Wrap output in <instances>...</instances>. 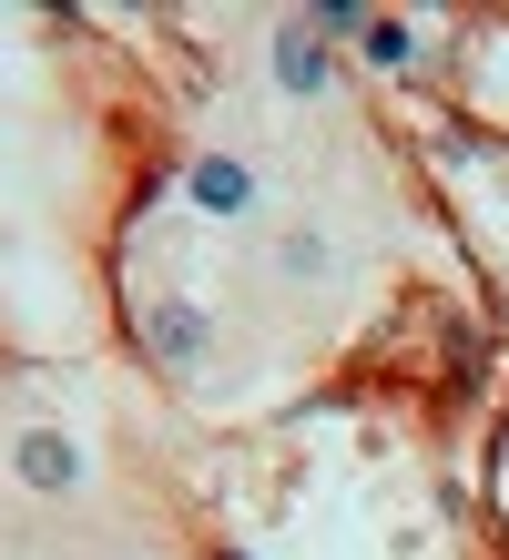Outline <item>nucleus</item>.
Segmentation results:
<instances>
[{"label": "nucleus", "instance_id": "7ed1b4c3", "mask_svg": "<svg viewBox=\"0 0 509 560\" xmlns=\"http://www.w3.org/2000/svg\"><path fill=\"white\" fill-rule=\"evenodd\" d=\"M184 194H194L204 214H224V224H234V214H255V194H265V184H255V163H245V153H204L194 174H184Z\"/></svg>", "mask_w": 509, "mask_h": 560}, {"label": "nucleus", "instance_id": "6e6552de", "mask_svg": "<svg viewBox=\"0 0 509 560\" xmlns=\"http://www.w3.org/2000/svg\"><path fill=\"white\" fill-rule=\"evenodd\" d=\"M224 560H245V550H224Z\"/></svg>", "mask_w": 509, "mask_h": 560}, {"label": "nucleus", "instance_id": "f03ea898", "mask_svg": "<svg viewBox=\"0 0 509 560\" xmlns=\"http://www.w3.org/2000/svg\"><path fill=\"white\" fill-rule=\"evenodd\" d=\"M11 469H21V489L61 500V489L92 479V458H82V439H61V428H21V439H11Z\"/></svg>", "mask_w": 509, "mask_h": 560}, {"label": "nucleus", "instance_id": "39448f33", "mask_svg": "<svg viewBox=\"0 0 509 560\" xmlns=\"http://www.w3.org/2000/svg\"><path fill=\"white\" fill-rule=\"evenodd\" d=\"M276 276H286V285H326V276H336L326 224H286V235H276Z\"/></svg>", "mask_w": 509, "mask_h": 560}, {"label": "nucleus", "instance_id": "f257e3e1", "mask_svg": "<svg viewBox=\"0 0 509 560\" xmlns=\"http://www.w3.org/2000/svg\"><path fill=\"white\" fill-rule=\"evenodd\" d=\"M143 347L163 357V368H204V357H215V316H204L194 306V295H153V306H143Z\"/></svg>", "mask_w": 509, "mask_h": 560}, {"label": "nucleus", "instance_id": "20e7f679", "mask_svg": "<svg viewBox=\"0 0 509 560\" xmlns=\"http://www.w3.org/2000/svg\"><path fill=\"white\" fill-rule=\"evenodd\" d=\"M276 82H286V92H305V103L336 82V61H326V42H316L305 21H276Z\"/></svg>", "mask_w": 509, "mask_h": 560}, {"label": "nucleus", "instance_id": "0eeeda50", "mask_svg": "<svg viewBox=\"0 0 509 560\" xmlns=\"http://www.w3.org/2000/svg\"><path fill=\"white\" fill-rule=\"evenodd\" d=\"M305 31H316V42H336V31H357V42H367V21H378V11H357V0H316V11H296Z\"/></svg>", "mask_w": 509, "mask_h": 560}, {"label": "nucleus", "instance_id": "423d86ee", "mask_svg": "<svg viewBox=\"0 0 509 560\" xmlns=\"http://www.w3.org/2000/svg\"><path fill=\"white\" fill-rule=\"evenodd\" d=\"M357 51H367V61H378V72H407V61H418V31H407V21H387V11H378V21H367V42H357Z\"/></svg>", "mask_w": 509, "mask_h": 560}]
</instances>
